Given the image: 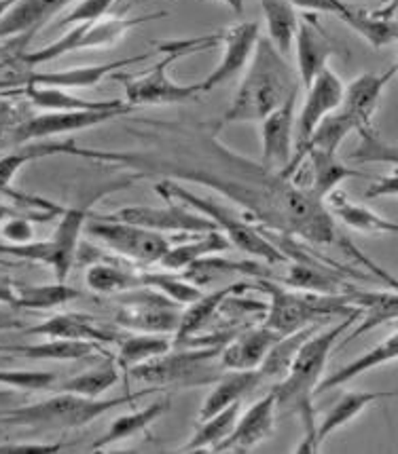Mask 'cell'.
Listing matches in <instances>:
<instances>
[{
	"label": "cell",
	"instance_id": "cell-1",
	"mask_svg": "<svg viewBox=\"0 0 398 454\" xmlns=\"http://www.w3.org/2000/svg\"><path fill=\"white\" fill-rule=\"evenodd\" d=\"M142 136L153 144L142 151H107L81 146L75 140L49 142L52 157L68 154L127 169L134 180L159 176L162 180L191 182L214 188L235 203L265 232L298 237L314 246H339L335 218L322 199L297 186L282 171L252 163L219 142L217 123H157L148 121Z\"/></svg>",
	"mask_w": 398,
	"mask_h": 454
},
{
	"label": "cell",
	"instance_id": "cell-2",
	"mask_svg": "<svg viewBox=\"0 0 398 454\" xmlns=\"http://www.w3.org/2000/svg\"><path fill=\"white\" fill-rule=\"evenodd\" d=\"M361 317L362 309H358L356 313L337 319V324L333 321L326 328L318 330L316 334L309 336L306 345L298 348L297 357L292 359L289 372L274 387L275 410H278V414H284V417L297 414V417H301L303 437L301 444L295 448V452L309 454L320 450L314 397H316L320 380L324 379L326 364H329V356L333 351L335 342Z\"/></svg>",
	"mask_w": 398,
	"mask_h": 454
},
{
	"label": "cell",
	"instance_id": "cell-3",
	"mask_svg": "<svg viewBox=\"0 0 398 454\" xmlns=\"http://www.w3.org/2000/svg\"><path fill=\"white\" fill-rule=\"evenodd\" d=\"M298 87L301 81L297 70H292V66L286 62V55L267 36H261L251 64L244 70V79L217 127L223 129L235 123H261L286 99L297 96Z\"/></svg>",
	"mask_w": 398,
	"mask_h": 454
},
{
	"label": "cell",
	"instance_id": "cell-4",
	"mask_svg": "<svg viewBox=\"0 0 398 454\" xmlns=\"http://www.w3.org/2000/svg\"><path fill=\"white\" fill-rule=\"evenodd\" d=\"M134 182L136 180L130 176V178L115 180L107 186H100L96 195L83 199V201L60 212L58 226H55L47 239H32L28 243H0V254L45 264V267L52 269L55 281H66L75 267L76 256H79L81 235L85 232V224L92 215V205L100 197L107 195V192L119 191V188L134 184Z\"/></svg>",
	"mask_w": 398,
	"mask_h": 454
},
{
	"label": "cell",
	"instance_id": "cell-5",
	"mask_svg": "<svg viewBox=\"0 0 398 454\" xmlns=\"http://www.w3.org/2000/svg\"><path fill=\"white\" fill-rule=\"evenodd\" d=\"M254 287L269 296L267 311L263 324L278 334H291L314 324H333V321L356 313L361 307H354L352 292L347 294H320L307 290H289L272 277L254 279Z\"/></svg>",
	"mask_w": 398,
	"mask_h": 454
},
{
	"label": "cell",
	"instance_id": "cell-6",
	"mask_svg": "<svg viewBox=\"0 0 398 454\" xmlns=\"http://www.w3.org/2000/svg\"><path fill=\"white\" fill-rule=\"evenodd\" d=\"M155 192L165 201H179L187 207L203 214L214 229L223 232L231 247L244 252L251 258H261L267 264H284L289 262V256L280 250L275 243L265 235L261 226H257L251 220V215L237 212L235 207L214 201V199L202 197L193 192L191 188L182 186V182L174 180H159L155 182Z\"/></svg>",
	"mask_w": 398,
	"mask_h": 454
},
{
	"label": "cell",
	"instance_id": "cell-7",
	"mask_svg": "<svg viewBox=\"0 0 398 454\" xmlns=\"http://www.w3.org/2000/svg\"><path fill=\"white\" fill-rule=\"evenodd\" d=\"M220 45V32L219 35H208V36H195V38H185V41H172V43H162L157 45L159 51L163 53V59H159L157 64L151 66L142 74H113L115 81H119L123 85L125 91V102L130 106H172V104H185L189 99L197 98L199 93V82L193 85H180L172 76L168 74V68L174 62H179L180 58L191 53L208 51V49Z\"/></svg>",
	"mask_w": 398,
	"mask_h": 454
},
{
	"label": "cell",
	"instance_id": "cell-8",
	"mask_svg": "<svg viewBox=\"0 0 398 454\" xmlns=\"http://www.w3.org/2000/svg\"><path fill=\"white\" fill-rule=\"evenodd\" d=\"M148 391L125 393L121 397L100 400V397H83L76 393L60 391L58 395L30 403V406L9 408L0 412V425H20V427H49V429H75L85 427L92 420L107 414L108 410L125 406L140 400Z\"/></svg>",
	"mask_w": 398,
	"mask_h": 454
},
{
	"label": "cell",
	"instance_id": "cell-9",
	"mask_svg": "<svg viewBox=\"0 0 398 454\" xmlns=\"http://www.w3.org/2000/svg\"><path fill=\"white\" fill-rule=\"evenodd\" d=\"M225 345H182L170 348L151 362L136 365L127 376L147 383L148 387H199L217 383L225 372L219 362Z\"/></svg>",
	"mask_w": 398,
	"mask_h": 454
},
{
	"label": "cell",
	"instance_id": "cell-10",
	"mask_svg": "<svg viewBox=\"0 0 398 454\" xmlns=\"http://www.w3.org/2000/svg\"><path fill=\"white\" fill-rule=\"evenodd\" d=\"M165 11H157V13L148 15H107L102 20L93 21H81L75 24L66 35L55 38L49 45L36 49V51H28L20 55V62L28 66V68H36V66L49 64L53 59L62 58L66 53L73 51H87V49H108L117 45L125 38L130 30H134L140 24L147 21L165 18Z\"/></svg>",
	"mask_w": 398,
	"mask_h": 454
},
{
	"label": "cell",
	"instance_id": "cell-11",
	"mask_svg": "<svg viewBox=\"0 0 398 454\" xmlns=\"http://www.w3.org/2000/svg\"><path fill=\"white\" fill-rule=\"evenodd\" d=\"M85 235L107 246L115 254L123 258L136 260V262L155 264L172 246V239L163 232L145 229V226L121 223V220H110L107 215H90L85 224Z\"/></svg>",
	"mask_w": 398,
	"mask_h": 454
},
{
	"label": "cell",
	"instance_id": "cell-12",
	"mask_svg": "<svg viewBox=\"0 0 398 454\" xmlns=\"http://www.w3.org/2000/svg\"><path fill=\"white\" fill-rule=\"evenodd\" d=\"M123 294L115 313V324L119 328L147 334H176L182 315L180 304L145 286Z\"/></svg>",
	"mask_w": 398,
	"mask_h": 454
},
{
	"label": "cell",
	"instance_id": "cell-13",
	"mask_svg": "<svg viewBox=\"0 0 398 454\" xmlns=\"http://www.w3.org/2000/svg\"><path fill=\"white\" fill-rule=\"evenodd\" d=\"M134 113V106L107 108V110H66V113H41L30 114L20 127L11 131V142L24 146L30 142H45L49 137L73 136L92 127L117 121L121 116Z\"/></svg>",
	"mask_w": 398,
	"mask_h": 454
},
{
	"label": "cell",
	"instance_id": "cell-14",
	"mask_svg": "<svg viewBox=\"0 0 398 454\" xmlns=\"http://www.w3.org/2000/svg\"><path fill=\"white\" fill-rule=\"evenodd\" d=\"M102 215H107L110 220L145 226V229L163 232V235L165 232L217 231L206 215L179 201H168L162 207H153V205H127V207H121L117 212Z\"/></svg>",
	"mask_w": 398,
	"mask_h": 454
},
{
	"label": "cell",
	"instance_id": "cell-15",
	"mask_svg": "<svg viewBox=\"0 0 398 454\" xmlns=\"http://www.w3.org/2000/svg\"><path fill=\"white\" fill-rule=\"evenodd\" d=\"M261 38V26L259 21H240V24L227 27L220 32V45H223V58L214 66V70L199 82V91L208 93L219 90L225 82L234 81L251 64L254 49Z\"/></svg>",
	"mask_w": 398,
	"mask_h": 454
},
{
	"label": "cell",
	"instance_id": "cell-16",
	"mask_svg": "<svg viewBox=\"0 0 398 454\" xmlns=\"http://www.w3.org/2000/svg\"><path fill=\"white\" fill-rule=\"evenodd\" d=\"M306 91V99H303L301 113H298L295 123V151L309 140V136L326 116L341 108L346 85L333 70L326 68L320 72Z\"/></svg>",
	"mask_w": 398,
	"mask_h": 454
},
{
	"label": "cell",
	"instance_id": "cell-17",
	"mask_svg": "<svg viewBox=\"0 0 398 454\" xmlns=\"http://www.w3.org/2000/svg\"><path fill=\"white\" fill-rule=\"evenodd\" d=\"M297 98L298 93L261 121V163L272 171L284 169L295 153Z\"/></svg>",
	"mask_w": 398,
	"mask_h": 454
},
{
	"label": "cell",
	"instance_id": "cell-18",
	"mask_svg": "<svg viewBox=\"0 0 398 454\" xmlns=\"http://www.w3.org/2000/svg\"><path fill=\"white\" fill-rule=\"evenodd\" d=\"M275 393L274 389L257 400L251 408L240 412L234 431L225 437L212 452H251L263 444L275 427Z\"/></svg>",
	"mask_w": 398,
	"mask_h": 454
},
{
	"label": "cell",
	"instance_id": "cell-19",
	"mask_svg": "<svg viewBox=\"0 0 398 454\" xmlns=\"http://www.w3.org/2000/svg\"><path fill=\"white\" fill-rule=\"evenodd\" d=\"M295 49L298 81H301V85L307 90L320 72L329 68V59L330 55L335 53L337 47L314 15H303V18L298 20Z\"/></svg>",
	"mask_w": 398,
	"mask_h": 454
},
{
	"label": "cell",
	"instance_id": "cell-20",
	"mask_svg": "<svg viewBox=\"0 0 398 454\" xmlns=\"http://www.w3.org/2000/svg\"><path fill=\"white\" fill-rule=\"evenodd\" d=\"M26 336H41V339H68V340H92L100 345L119 342L121 336L117 330L107 328L96 317L87 313H58L47 317L41 324L24 330Z\"/></svg>",
	"mask_w": 398,
	"mask_h": 454
},
{
	"label": "cell",
	"instance_id": "cell-21",
	"mask_svg": "<svg viewBox=\"0 0 398 454\" xmlns=\"http://www.w3.org/2000/svg\"><path fill=\"white\" fill-rule=\"evenodd\" d=\"M148 53L134 55V58L115 59L107 64H92V66H76V68L66 70H52V72H30L26 76V82H35V85L58 87V90H92L98 82H102L107 76L117 74L119 70L131 68V66L145 62Z\"/></svg>",
	"mask_w": 398,
	"mask_h": 454
},
{
	"label": "cell",
	"instance_id": "cell-22",
	"mask_svg": "<svg viewBox=\"0 0 398 454\" xmlns=\"http://www.w3.org/2000/svg\"><path fill=\"white\" fill-rule=\"evenodd\" d=\"M396 72V64L381 72H362V74H358L356 79L346 85L344 104H341V108L358 121L361 131L371 127V121L375 113H378L386 87H388L390 81L394 79Z\"/></svg>",
	"mask_w": 398,
	"mask_h": 454
},
{
	"label": "cell",
	"instance_id": "cell-23",
	"mask_svg": "<svg viewBox=\"0 0 398 454\" xmlns=\"http://www.w3.org/2000/svg\"><path fill=\"white\" fill-rule=\"evenodd\" d=\"M280 336L282 334L265 324L240 330L223 347L219 362L225 372L227 370H259Z\"/></svg>",
	"mask_w": 398,
	"mask_h": 454
},
{
	"label": "cell",
	"instance_id": "cell-24",
	"mask_svg": "<svg viewBox=\"0 0 398 454\" xmlns=\"http://www.w3.org/2000/svg\"><path fill=\"white\" fill-rule=\"evenodd\" d=\"M246 290H254V281H234V284L219 287V290L210 292V294H202L197 301L187 304L185 311L180 315V325L174 334V345L195 339L197 334H202L203 330L212 324V319L217 317L227 298L242 294Z\"/></svg>",
	"mask_w": 398,
	"mask_h": 454
},
{
	"label": "cell",
	"instance_id": "cell-25",
	"mask_svg": "<svg viewBox=\"0 0 398 454\" xmlns=\"http://www.w3.org/2000/svg\"><path fill=\"white\" fill-rule=\"evenodd\" d=\"M9 96H24L32 108L41 113H66V110H107V108H123L127 102L123 99H85L75 96L68 90H58V87L35 85L26 82L21 87L7 91Z\"/></svg>",
	"mask_w": 398,
	"mask_h": 454
},
{
	"label": "cell",
	"instance_id": "cell-26",
	"mask_svg": "<svg viewBox=\"0 0 398 454\" xmlns=\"http://www.w3.org/2000/svg\"><path fill=\"white\" fill-rule=\"evenodd\" d=\"M180 243H174L168 247V252L159 258L157 264H162L163 270H179L189 269L197 260L214 256V254H225L231 250V243L220 231H203V232H182Z\"/></svg>",
	"mask_w": 398,
	"mask_h": 454
},
{
	"label": "cell",
	"instance_id": "cell-27",
	"mask_svg": "<svg viewBox=\"0 0 398 454\" xmlns=\"http://www.w3.org/2000/svg\"><path fill=\"white\" fill-rule=\"evenodd\" d=\"M73 3L79 0H18L0 18V38H18L35 32Z\"/></svg>",
	"mask_w": 398,
	"mask_h": 454
},
{
	"label": "cell",
	"instance_id": "cell-28",
	"mask_svg": "<svg viewBox=\"0 0 398 454\" xmlns=\"http://www.w3.org/2000/svg\"><path fill=\"white\" fill-rule=\"evenodd\" d=\"M324 203L335 220H339L341 224L347 226V229L362 232V235H396L398 232L396 223L384 218V215L373 212V209L364 207L361 203L352 201V199L347 197L344 191H339V188L330 192V195L324 199Z\"/></svg>",
	"mask_w": 398,
	"mask_h": 454
},
{
	"label": "cell",
	"instance_id": "cell-29",
	"mask_svg": "<svg viewBox=\"0 0 398 454\" xmlns=\"http://www.w3.org/2000/svg\"><path fill=\"white\" fill-rule=\"evenodd\" d=\"M0 353L21 356L35 362H79L93 356H108L100 342L92 340H68V339H47L36 345H9L0 347Z\"/></svg>",
	"mask_w": 398,
	"mask_h": 454
},
{
	"label": "cell",
	"instance_id": "cell-30",
	"mask_svg": "<svg viewBox=\"0 0 398 454\" xmlns=\"http://www.w3.org/2000/svg\"><path fill=\"white\" fill-rule=\"evenodd\" d=\"M263 383V376L259 370H227V374H220V379L214 383L212 391L208 393L199 408L197 420H203L220 410L229 408L231 403H240L248 393H252Z\"/></svg>",
	"mask_w": 398,
	"mask_h": 454
},
{
	"label": "cell",
	"instance_id": "cell-31",
	"mask_svg": "<svg viewBox=\"0 0 398 454\" xmlns=\"http://www.w3.org/2000/svg\"><path fill=\"white\" fill-rule=\"evenodd\" d=\"M396 359H398V330L392 332L388 339L381 340L379 345H375L371 351L362 353V356L352 359L350 364L341 365V368L335 370L333 374H326L324 379L320 380L316 395L326 391H333L337 387L350 383V380L356 379V376L371 372V370L379 368V365L392 364L396 362Z\"/></svg>",
	"mask_w": 398,
	"mask_h": 454
},
{
	"label": "cell",
	"instance_id": "cell-32",
	"mask_svg": "<svg viewBox=\"0 0 398 454\" xmlns=\"http://www.w3.org/2000/svg\"><path fill=\"white\" fill-rule=\"evenodd\" d=\"M390 397H398L396 391H347L333 403V408L324 414V419L318 423V444L322 446V442L329 435H333L335 431L346 427L347 423H352L354 419L361 417L371 403L379 400H390Z\"/></svg>",
	"mask_w": 398,
	"mask_h": 454
},
{
	"label": "cell",
	"instance_id": "cell-33",
	"mask_svg": "<svg viewBox=\"0 0 398 454\" xmlns=\"http://www.w3.org/2000/svg\"><path fill=\"white\" fill-rule=\"evenodd\" d=\"M354 307L362 309V319L356 321V330L347 336V340H356L367 332L378 330L379 325L398 321V290L396 292H369L352 290Z\"/></svg>",
	"mask_w": 398,
	"mask_h": 454
},
{
	"label": "cell",
	"instance_id": "cell-34",
	"mask_svg": "<svg viewBox=\"0 0 398 454\" xmlns=\"http://www.w3.org/2000/svg\"><path fill=\"white\" fill-rule=\"evenodd\" d=\"M168 410H170V400L165 397V400H157V402L148 403V406H145V408L134 410V412L115 419L113 423L107 427V431H104L100 437H96V442L90 446V452L104 450V448L119 444V442H123V440H130V437H134L140 434V431L151 427L155 420L162 419Z\"/></svg>",
	"mask_w": 398,
	"mask_h": 454
},
{
	"label": "cell",
	"instance_id": "cell-35",
	"mask_svg": "<svg viewBox=\"0 0 398 454\" xmlns=\"http://www.w3.org/2000/svg\"><path fill=\"white\" fill-rule=\"evenodd\" d=\"M339 20L375 49L388 47L396 41L398 21L386 15L384 11H369L361 4L347 3L346 13Z\"/></svg>",
	"mask_w": 398,
	"mask_h": 454
},
{
	"label": "cell",
	"instance_id": "cell-36",
	"mask_svg": "<svg viewBox=\"0 0 398 454\" xmlns=\"http://www.w3.org/2000/svg\"><path fill=\"white\" fill-rule=\"evenodd\" d=\"M174 348L172 334H147V332H131L123 334L117 342V365L121 372H130L136 365L151 362Z\"/></svg>",
	"mask_w": 398,
	"mask_h": 454
},
{
	"label": "cell",
	"instance_id": "cell-37",
	"mask_svg": "<svg viewBox=\"0 0 398 454\" xmlns=\"http://www.w3.org/2000/svg\"><path fill=\"white\" fill-rule=\"evenodd\" d=\"M309 163H312V184H309V191L314 195L320 197L324 201L330 192L337 191L347 178H361L358 171L337 157V153H326V151H309L306 157Z\"/></svg>",
	"mask_w": 398,
	"mask_h": 454
},
{
	"label": "cell",
	"instance_id": "cell-38",
	"mask_svg": "<svg viewBox=\"0 0 398 454\" xmlns=\"http://www.w3.org/2000/svg\"><path fill=\"white\" fill-rule=\"evenodd\" d=\"M265 26H267V38L280 49L282 53H291L295 45V35L298 27L297 7L291 0H261Z\"/></svg>",
	"mask_w": 398,
	"mask_h": 454
},
{
	"label": "cell",
	"instance_id": "cell-39",
	"mask_svg": "<svg viewBox=\"0 0 398 454\" xmlns=\"http://www.w3.org/2000/svg\"><path fill=\"white\" fill-rule=\"evenodd\" d=\"M242 412V402L231 403L229 408L220 410L212 417L199 420V427L195 429L187 444L180 448V452H197V450H214L227 435L231 434L237 423V417Z\"/></svg>",
	"mask_w": 398,
	"mask_h": 454
},
{
	"label": "cell",
	"instance_id": "cell-40",
	"mask_svg": "<svg viewBox=\"0 0 398 454\" xmlns=\"http://www.w3.org/2000/svg\"><path fill=\"white\" fill-rule=\"evenodd\" d=\"M318 330H320V324H314V325H307V328H301L297 332H291V334L280 336L278 342L272 347V351H269L267 357H265L261 368H259L263 380L284 379L286 372H289L292 359L297 357L298 348L306 345V340L309 339V336L316 334Z\"/></svg>",
	"mask_w": 398,
	"mask_h": 454
},
{
	"label": "cell",
	"instance_id": "cell-41",
	"mask_svg": "<svg viewBox=\"0 0 398 454\" xmlns=\"http://www.w3.org/2000/svg\"><path fill=\"white\" fill-rule=\"evenodd\" d=\"M76 298H81V290L68 286L66 281L38 286H18L15 309H30V311H49V309L64 307Z\"/></svg>",
	"mask_w": 398,
	"mask_h": 454
},
{
	"label": "cell",
	"instance_id": "cell-42",
	"mask_svg": "<svg viewBox=\"0 0 398 454\" xmlns=\"http://www.w3.org/2000/svg\"><path fill=\"white\" fill-rule=\"evenodd\" d=\"M119 374L121 370L117 359H115V356H107V359L96 365V368L85 370V372L75 374L68 380H64L58 387V391L76 393V395L83 397H100L119 383Z\"/></svg>",
	"mask_w": 398,
	"mask_h": 454
},
{
	"label": "cell",
	"instance_id": "cell-43",
	"mask_svg": "<svg viewBox=\"0 0 398 454\" xmlns=\"http://www.w3.org/2000/svg\"><path fill=\"white\" fill-rule=\"evenodd\" d=\"M85 286L96 294H123L142 287V273L115 267L110 262H96L85 270Z\"/></svg>",
	"mask_w": 398,
	"mask_h": 454
},
{
	"label": "cell",
	"instance_id": "cell-44",
	"mask_svg": "<svg viewBox=\"0 0 398 454\" xmlns=\"http://www.w3.org/2000/svg\"><path fill=\"white\" fill-rule=\"evenodd\" d=\"M142 286L157 290L159 294H163L170 301H174L180 307H187L193 301H197L203 294L202 286L193 284V281L185 279L179 273L172 270H162V273H142Z\"/></svg>",
	"mask_w": 398,
	"mask_h": 454
},
{
	"label": "cell",
	"instance_id": "cell-45",
	"mask_svg": "<svg viewBox=\"0 0 398 454\" xmlns=\"http://www.w3.org/2000/svg\"><path fill=\"white\" fill-rule=\"evenodd\" d=\"M49 157V142H36L30 144L21 151H11L0 157V195L9 192L13 180L18 178V174L26 168L28 163H35V160Z\"/></svg>",
	"mask_w": 398,
	"mask_h": 454
},
{
	"label": "cell",
	"instance_id": "cell-46",
	"mask_svg": "<svg viewBox=\"0 0 398 454\" xmlns=\"http://www.w3.org/2000/svg\"><path fill=\"white\" fill-rule=\"evenodd\" d=\"M58 374L49 370H0V385L20 391L53 389Z\"/></svg>",
	"mask_w": 398,
	"mask_h": 454
},
{
	"label": "cell",
	"instance_id": "cell-47",
	"mask_svg": "<svg viewBox=\"0 0 398 454\" xmlns=\"http://www.w3.org/2000/svg\"><path fill=\"white\" fill-rule=\"evenodd\" d=\"M62 212V209H53V212H45L41 215H11V218L4 220L3 224H0V237H3L7 243H28L35 239V226L32 223H36V220H49L53 218L55 214Z\"/></svg>",
	"mask_w": 398,
	"mask_h": 454
},
{
	"label": "cell",
	"instance_id": "cell-48",
	"mask_svg": "<svg viewBox=\"0 0 398 454\" xmlns=\"http://www.w3.org/2000/svg\"><path fill=\"white\" fill-rule=\"evenodd\" d=\"M30 104L11 99L9 93L4 91L0 96V136H9L15 127H20L30 116Z\"/></svg>",
	"mask_w": 398,
	"mask_h": 454
},
{
	"label": "cell",
	"instance_id": "cell-49",
	"mask_svg": "<svg viewBox=\"0 0 398 454\" xmlns=\"http://www.w3.org/2000/svg\"><path fill=\"white\" fill-rule=\"evenodd\" d=\"M117 0H79L75 4L73 11L66 15L62 26H75L81 24V21H93L107 18L108 11Z\"/></svg>",
	"mask_w": 398,
	"mask_h": 454
},
{
	"label": "cell",
	"instance_id": "cell-50",
	"mask_svg": "<svg viewBox=\"0 0 398 454\" xmlns=\"http://www.w3.org/2000/svg\"><path fill=\"white\" fill-rule=\"evenodd\" d=\"M297 9L312 11V13H329V15H341L346 13L347 3L346 0H291Z\"/></svg>",
	"mask_w": 398,
	"mask_h": 454
},
{
	"label": "cell",
	"instance_id": "cell-51",
	"mask_svg": "<svg viewBox=\"0 0 398 454\" xmlns=\"http://www.w3.org/2000/svg\"><path fill=\"white\" fill-rule=\"evenodd\" d=\"M367 199H390L398 197V169L388 176H381L364 192Z\"/></svg>",
	"mask_w": 398,
	"mask_h": 454
},
{
	"label": "cell",
	"instance_id": "cell-52",
	"mask_svg": "<svg viewBox=\"0 0 398 454\" xmlns=\"http://www.w3.org/2000/svg\"><path fill=\"white\" fill-rule=\"evenodd\" d=\"M66 448L64 442H41V444H28V442H21V444H4L0 446V452L4 454H30V452H43V454H53V452H62Z\"/></svg>",
	"mask_w": 398,
	"mask_h": 454
},
{
	"label": "cell",
	"instance_id": "cell-53",
	"mask_svg": "<svg viewBox=\"0 0 398 454\" xmlns=\"http://www.w3.org/2000/svg\"><path fill=\"white\" fill-rule=\"evenodd\" d=\"M15 298H18V284L11 281L7 275H0V304L15 307Z\"/></svg>",
	"mask_w": 398,
	"mask_h": 454
},
{
	"label": "cell",
	"instance_id": "cell-54",
	"mask_svg": "<svg viewBox=\"0 0 398 454\" xmlns=\"http://www.w3.org/2000/svg\"><path fill=\"white\" fill-rule=\"evenodd\" d=\"M220 3L227 4L231 11H234L235 15H242L244 13V7H246V0H220Z\"/></svg>",
	"mask_w": 398,
	"mask_h": 454
},
{
	"label": "cell",
	"instance_id": "cell-55",
	"mask_svg": "<svg viewBox=\"0 0 398 454\" xmlns=\"http://www.w3.org/2000/svg\"><path fill=\"white\" fill-rule=\"evenodd\" d=\"M24 85V79H0V93L15 90V87Z\"/></svg>",
	"mask_w": 398,
	"mask_h": 454
},
{
	"label": "cell",
	"instance_id": "cell-56",
	"mask_svg": "<svg viewBox=\"0 0 398 454\" xmlns=\"http://www.w3.org/2000/svg\"><path fill=\"white\" fill-rule=\"evenodd\" d=\"M18 212H15L13 207H7V205H0V224L4 223V220L11 218V215H15Z\"/></svg>",
	"mask_w": 398,
	"mask_h": 454
},
{
	"label": "cell",
	"instance_id": "cell-57",
	"mask_svg": "<svg viewBox=\"0 0 398 454\" xmlns=\"http://www.w3.org/2000/svg\"><path fill=\"white\" fill-rule=\"evenodd\" d=\"M15 3H18V0H0V18H3V15L7 13V11L13 7Z\"/></svg>",
	"mask_w": 398,
	"mask_h": 454
},
{
	"label": "cell",
	"instance_id": "cell-58",
	"mask_svg": "<svg viewBox=\"0 0 398 454\" xmlns=\"http://www.w3.org/2000/svg\"><path fill=\"white\" fill-rule=\"evenodd\" d=\"M13 400H15L13 391H0V403H9V402H13Z\"/></svg>",
	"mask_w": 398,
	"mask_h": 454
},
{
	"label": "cell",
	"instance_id": "cell-59",
	"mask_svg": "<svg viewBox=\"0 0 398 454\" xmlns=\"http://www.w3.org/2000/svg\"><path fill=\"white\" fill-rule=\"evenodd\" d=\"M394 43L398 45V30H396V41H394ZM396 66H398V62H396Z\"/></svg>",
	"mask_w": 398,
	"mask_h": 454
}]
</instances>
